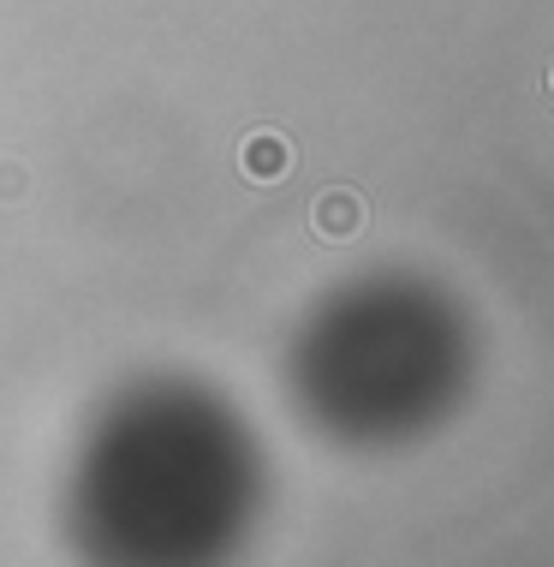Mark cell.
Returning a JSON list of instances; mask_svg holds the SVG:
<instances>
[{
    "instance_id": "obj_1",
    "label": "cell",
    "mask_w": 554,
    "mask_h": 567,
    "mask_svg": "<svg viewBox=\"0 0 554 567\" xmlns=\"http://www.w3.org/2000/svg\"><path fill=\"white\" fill-rule=\"evenodd\" d=\"M364 197L358 192H346V186H328V192H316V204H311V234L322 245H346V239H358L364 234Z\"/></svg>"
},
{
    "instance_id": "obj_2",
    "label": "cell",
    "mask_w": 554,
    "mask_h": 567,
    "mask_svg": "<svg viewBox=\"0 0 554 567\" xmlns=\"http://www.w3.org/2000/svg\"><path fill=\"white\" fill-rule=\"evenodd\" d=\"M286 167H292V144L281 132H251L239 144V174L251 186H274V179H286Z\"/></svg>"
},
{
    "instance_id": "obj_3",
    "label": "cell",
    "mask_w": 554,
    "mask_h": 567,
    "mask_svg": "<svg viewBox=\"0 0 554 567\" xmlns=\"http://www.w3.org/2000/svg\"><path fill=\"white\" fill-rule=\"evenodd\" d=\"M7 192H24V174H19V167H0V197H7Z\"/></svg>"
},
{
    "instance_id": "obj_4",
    "label": "cell",
    "mask_w": 554,
    "mask_h": 567,
    "mask_svg": "<svg viewBox=\"0 0 554 567\" xmlns=\"http://www.w3.org/2000/svg\"><path fill=\"white\" fill-rule=\"evenodd\" d=\"M543 96H548V109H554V66H548V79H543Z\"/></svg>"
}]
</instances>
